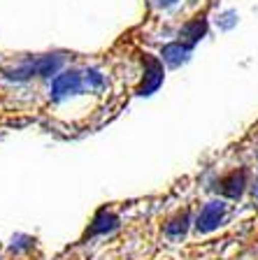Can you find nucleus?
<instances>
[{"label": "nucleus", "mask_w": 258, "mask_h": 260, "mask_svg": "<svg viewBox=\"0 0 258 260\" xmlns=\"http://www.w3.org/2000/svg\"><path fill=\"white\" fill-rule=\"evenodd\" d=\"M81 86H84V79H81L79 72L65 70V72H61L54 79V84H51V98H54V100H63V98H68V95L79 93Z\"/></svg>", "instance_id": "f257e3e1"}, {"label": "nucleus", "mask_w": 258, "mask_h": 260, "mask_svg": "<svg viewBox=\"0 0 258 260\" xmlns=\"http://www.w3.org/2000/svg\"><path fill=\"white\" fill-rule=\"evenodd\" d=\"M163 84V65L154 56H145V81L140 86V95H151Z\"/></svg>", "instance_id": "f03ea898"}, {"label": "nucleus", "mask_w": 258, "mask_h": 260, "mask_svg": "<svg viewBox=\"0 0 258 260\" xmlns=\"http://www.w3.org/2000/svg\"><path fill=\"white\" fill-rule=\"evenodd\" d=\"M223 214H226V205H223V202H207V205L203 207V211H200L195 228H198L200 233H210V230H214L221 223Z\"/></svg>", "instance_id": "7ed1b4c3"}, {"label": "nucleus", "mask_w": 258, "mask_h": 260, "mask_svg": "<svg viewBox=\"0 0 258 260\" xmlns=\"http://www.w3.org/2000/svg\"><path fill=\"white\" fill-rule=\"evenodd\" d=\"M244 186H247V172L240 170V172H231L228 177H223L219 181V190L226 198H240L244 193Z\"/></svg>", "instance_id": "20e7f679"}, {"label": "nucleus", "mask_w": 258, "mask_h": 260, "mask_svg": "<svg viewBox=\"0 0 258 260\" xmlns=\"http://www.w3.org/2000/svg\"><path fill=\"white\" fill-rule=\"evenodd\" d=\"M205 32H207V21H205V16H195V19H191V21L182 28V40H179V42H184L186 47H193L198 40H203Z\"/></svg>", "instance_id": "39448f33"}, {"label": "nucleus", "mask_w": 258, "mask_h": 260, "mask_svg": "<svg viewBox=\"0 0 258 260\" xmlns=\"http://www.w3.org/2000/svg\"><path fill=\"white\" fill-rule=\"evenodd\" d=\"M188 51H191V47H186L184 42H172L163 49V60L167 65H172V68H177L188 58Z\"/></svg>", "instance_id": "423d86ee"}, {"label": "nucleus", "mask_w": 258, "mask_h": 260, "mask_svg": "<svg viewBox=\"0 0 258 260\" xmlns=\"http://www.w3.org/2000/svg\"><path fill=\"white\" fill-rule=\"evenodd\" d=\"M117 216H114L112 211L107 209H100L96 214V218H93V225H91V235H100V233H109V230H114L117 228Z\"/></svg>", "instance_id": "0eeeda50"}, {"label": "nucleus", "mask_w": 258, "mask_h": 260, "mask_svg": "<svg viewBox=\"0 0 258 260\" xmlns=\"http://www.w3.org/2000/svg\"><path fill=\"white\" fill-rule=\"evenodd\" d=\"M35 75L40 77H51L59 72V68L63 65V56H42L40 60H35Z\"/></svg>", "instance_id": "6e6552de"}, {"label": "nucleus", "mask_w": 258, "mask_h": 260, "mask_svg": "<svg viewBox=\"0 0 258 260\" xmlns=\"http://www.w3.org/2000/svg\"><path fill=\"white\" fill-rule=\"evenodd\" d=\"M186 228H188V211H184V214H179L177 218H172L165 225V235L172 239H182L186 235Z\"/></svg>", "instance_id": "1a4fd4ad"}, {"label": "nucleus", "mask_w": 258, "mask_h": 260, "mask_svg": "<svg viewBox=\"0 0 258 260\" xmlns=\"http://www.w3.org/2000/svg\"><path fill=\"white\" fill-rule=\"evenodd\" d=\"M161 5H172V3H177V0H158Z\"/></svg>", "instance_id": "9d476101"}, {"label": "nucleus", "mask_w": 258, "mask_h": 260, "mask_svg": "<svg viewBox=\"0 0 258 260\" xmlns=\"http://www.w3.org/2000/svg\"><path fill=\"white\" fill-rule=\"evenodd\" d=\"M256 193H258V188H256Z\"/></svg>", "instance_id": "9b49d317"}]
</instances>
